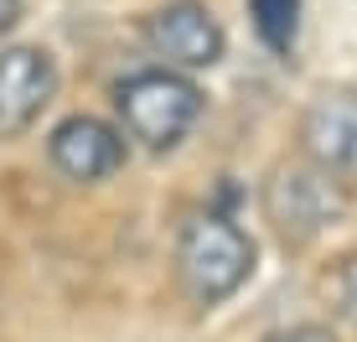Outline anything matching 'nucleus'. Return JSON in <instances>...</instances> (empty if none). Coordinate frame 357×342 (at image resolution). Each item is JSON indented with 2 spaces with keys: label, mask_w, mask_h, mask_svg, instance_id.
Here are the masks:
<instances>
[{
  "label": "nucleus",
  "mask_w": 357,
  "mask_h": 342,
  "mask_svg": "<svg viewBox=\"0 0 357 342\" xmlns=\"http://www.w3.org/2000/svg\"><path fill=\"white\" fill-rule=\"evenodd\" d=\"M176 275L197 306H218L254 275V239L223 213H192L176 234Z\"/></svg>",
  "instance_id": "f257e3e1"
},
{
  "label": "nucleus",
  "mask_w": 357,
  "mask_h": 342,
  "mask_svg": "<svg viewBox=\"0 0 357 342\" xmlns=\"http://www.w3.org/2000/svg\"><path fill=\"white\" fill-rule=\"evenodd\" d=\"M114 109L130 140H140L145 151H171L202 119V89L176 68H145L114 89Z\"/></svg>",
  "instance_id": "f03ea898"
},
{
  "label": "nucleus",
  "mask_w": 357,
  "mask_h": 342,
  "mask_svg": "<svg viewBox=\"0 0 357 342\" xmlns=\"http://www.w3.org/2000/svg\"><path fill=\"white\" fill-rule=\"evenodd\" d=\"M352 207V187H342L337 177H326L321 166H311L305 156L280 161L264 181V218L275 223V234L285 244H311L326 228H337Z\"/></svg>",
  "instance_id": "7ed1b4c3"
},
{
  "label": "nucleus",
  "mask_w": 357,
  "mask_h": 342,
  "mask_svg": "<svg viewBox=\"0 0 357 342\" xmlns=\"http://www.w3.org/2000/svg\"><path fill=\"white\" fill-rule=\"evenodd\" d=\"M301 156L342 187H357V89H326L305 104Z\"/></svg>",
  "instance_id": "20e7f679"
},
{
  "label": "nucleus",
  "mask_w": 357,
  "mask_h": 342,
  "mask_svg": "<svg viewBox=\"0 0 357 342\" xmlns=\"http://www.w3.org/2000/svg\"><path fill=\"white\" fill-rule=\"evenodd\" d=\"M145 42L155 47V57H166V68L197 73V68L223 63L228 36L202 0H166L161 10L145 16Z\"/></svg>",
  "instance_id": "39448f33"
},
{
  "label": "nucleus",
  "mask_w": 357,
  "mask_h": 342,
  "mask_svg": "<svg viewBox=\"0 0 357 342\" xmlns=\"http://www.w3.org/2000/svg\"><path fill=\"white\" fill-rule=\"evenodd\" d=\"M57 94V63L42 47H0V140H16L42 119Z\"/></svg>",
  "instance_id": "423d86ee"
},
{
  "label": "nucleus",
  "mask_w": 357,
  "mask_h": 342,
  "mask_svg": "<svg viewBox=\"0 0 357 342\" xmlns=\"http://www.w3.org/2000/svg\"><path fill=\"white\" fill-rule=\"evenodd\" d=\"M47 156L52 166L63 171L68 181H104L125 166L130 145H125V130H114L109 119H93V114H73L47 135Z\"/></svg>",
  "instance_id": "0eeeda50"
},
{
  "label": "nucleus",
  "mask_w": 357,
  "mask_h": 342,
  "mask_svg": "<svg viewBox=\"0 0 357 342\" xmlns=\"http://www.w3.org/2000/svg\"><path fill=\"white\" fill-rule=\"evenodd\" d=\"M249 21L269 52H290L301 31V0H249Z\"/></svg>",
  "instance_id": "6e6552de"
},
{
  "label": "nucleus",
  "mask_w": 357,
  "mask_h": 342,
  "mask_svg": "<svg viewBox=\"0 0 357 342\" xmlns=\"http://www.w3.org/2000/svg\"><path fill=\"white\" fill-rule=\"evenodd\" d=\"M316 290H321L331 316H352L357 322V254H342V260L316 280Z\"/></svg>",
  "instance_id": "1a4fd4ad"
},
{
  "label": "nucleus",
  "mask_w": 357,
  "mask_h": 342,
  "mask_svg": "<svg viewBox=\"0 0 357 342\" xmlns=\"http://www.w3.org/2000/svg\"><path fill=\"white\" fill-rule=\"evenodd\" d=\"M264 342H337V332L321 322H301V327H280V332H269Z\"/></svg>",
  "instance_id": "9d476101"
},
{
  "label": "nucleus",
  "mask_w": 357,
  "mask_h": 342,
  "mask_svg": "<svg viewBox=\"0 0 357 342\" xmlns=\"http://www.w3.org/2000/svg\"><path fill=\"white\" fill-rule=\"evenodd\" d=\"M16 21H21V0H0V36L16 27Z\"/></svg>",
  "instance_id": "9b49d317"
}]
</instances>
